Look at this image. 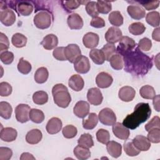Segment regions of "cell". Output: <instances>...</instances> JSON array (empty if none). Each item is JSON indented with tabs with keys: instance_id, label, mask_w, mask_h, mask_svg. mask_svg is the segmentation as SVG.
<instances>
[{
	"instance_id": "6da1fadb",
	"label": "cell",
	"mask_w": 160,
	"mask_h": 160,
	"mask_svg": "<svg viewBox=\"0 0 160 160\" xmlns=\"http://www.w3.org/2000/svg\"><path fill=\"white\" fill-rule=\"evenodd\" d=\"M122 56H123L124 69L128 72L143 76L152 68L151 58L140 51L138 48H135Z\"/></svg>"
},
{
	"instance_id": "7a4b0ae2",
	"label": "cell",
	"mask_w": 160,
	"mask_h": 160,
	"mask_svg": "<svg viewBox=\"0 0 160 160\" xmlns=\"http://www.w3.org/2000/svg\"><path fill=\"white\" fill-rule=\"evenodd\" d=\"M151 109L148 103L140 102L136 104L133 112L128 114L123 120L122 124L128 129H134L151 116Z\"/></svg>"
},
{
	"instance_id": "3957f363",
	"label": "cell",
	"mask_w": 160,
	"mask_h": 160,
	"mask_svg": "<svg viewBox=\"0 0 160 160\" xmlns=\"http://www.w3.org/2000/svg\"><path fill=\"white\" fill-rule=\"evenodd\" d=\"M52 94L54 103L59 107L66 108L71 101V97L66 86L57 84L52 89Z\"/></svg>"
},
{
	"instance_id": "277c9868",
	"label": "cell",
	"mask_w": 160,
	"mask_h": 160,
	"mask_svg": "<svg viewBox=\"0 0 160 160\" xmlns=\"http://www.w3.org/2000/svg\"><path fill=\"white\" fill-rule=\"evenodd\" d=\"M33 22L36 28L40 29H47L52 22L51 15L47 11H39L34 16Z\"/></svg>"
},
{
	"instance_id": "5b68a950",
	"label": "cell",
	"mask_w": 160,
	"mask_h": 160,
	"mask_svg": "<svg viewBox=\"0 0 160 160\" xmlns=\"http://www.w3.org/2000/svg\"><path fill=\"white\" fill-rule=\"evenodd\" d=\"M99 121L106 126H112L116 121V116L114 111L108 108L101 110L98 114Z\"/></svg>"
},
{
	"instance_id": "8992f818",
	"label": "cell",
	"mask_w": 160,
	"mask_h": 160,
	"mask_svg": "<svg viewBox=\"0 0 160 160\" xmlns=\"http://www.w3.org/2000/svg\"><path fill=\"white\" fill-rule=\"evenodd\" d=\"M119 44L118 46L116 51L122 56L126 52L130 51L134 49L136 46L134 40L128 36H122L119 41Z\"/></svg>"
},
{
	"instance_id": "52a82bcc",
	"label": "cell",
	"mask_w": 160,
	"mask_h": 160,
	"mask_svg": "<svg viewBox=\"0 0 160 160\" xmlns=\"http://www.w3.org/2000/svg\"><path fill=\"white\" fill-rule=\"evenodd\" d=\"M31 108L26 104H19L15 108V116L16 120L21 122L24 123L29 119V112Z\"/></svg>"
},
{
	"instance_id": "ba28073f",
	"label": "cell",
	"mask_w": 160,
	"mask_h": 160,
	"mask_svg": "<svg viewBox=\"0 0 160 160\" xmlns=\"http://www.w3.org/2000/svg\"><path fill=\"white\" fill-rule=\"evenodd\" d=\"M64 55L71 63H74L76 59L81 55V51L79 47L76 44H69L64 48Z\"/></svg>"
},
{
	"instance_id": "9c48e42d",
	"label": "cell",
	"mask_w": 160,
	"mask_h": 160,
	"mask_svg": "<svg viewBox=\"0 0 160 160\" xmlns=\"http://www.w3.org/2000/svg\"><path fill=\"white\" fill-rule=\"evenodd\" d=\"M90 62L86 56L81 55L74 62V68L78 73L86 74L90 70Z\"/></svg>"
},
{
	"instance_id": "30bf717a",
	"label": "cell",
	"mask_w": 160,
	"mask_h": 160,
	"mask_svg": "<svg viewBox=\"0 0 160 160\" xmlns=\"http://www.w3.org/2000/svg\"><path fill=\"white\" fill-rule=\"evenodd\" d=\"M16 21L15 12L9 8L1 9L0 12V21L5 26H12Z\"/></svg>"
},
{
	"instance_id": "8fae6325",
	"label": "cell",
	"mask_w": 160,
	"mask_h": 160,
	"mask_svg": "<svg viewBox=\"0 0 160 160\" xmlns=\"http://www.w3.org/2000/svg\"><path fill=\"white\" fill-rule=\"evenodd\" d=\"M87 99L90 104L98 106L100 105L103 100L101 91L97 88H90L87 93Z\"/></svg>"
},
{
	"instance_id": "7c38bea8",
	"label": "cell",
	"mask_w": 160,
	"mask_h": 160,
	"mask_svg": "<svg viewBox=\"0 0 160 160\" xmlns=\"http://www.w3.org/2000/svg\"><path fill=\"white\" fill-rule=\"evenodd\" d=\"M122 31L120 29L114 26L110 27L105 34V39L108 43L114 44L119 41L122 37Z\"/></svg>"
},
{
	"instance_id": "4fadbf2b",
	"label": "cell",
	"mask_w": 160,
	"mask_h": 160,
	"mask_svg": "<svg viewBox=\"0 0 160 160\" xmlns=\"http://www.w3.org/2000/svg\"><path fill=\"white\" fill-rule=\"evenodd\" d=\"M89 104L85 101H79L76 102L73 108L74 114L79 118H84L89 112Z\"/></svg>"
},
{
	"instance_id": "5bb4252c",
	"label": "cell",
	"mask_w": 160,
	"mask_h": 160,
	"mask_svg": "<svg viewBox=\"0 0 160 160\" xmlns=\"http://www.w3.org/2000/svg\"><path fill=\"white\" fill-rule=\"evenodd\" d=\"M112 132L118 138L122 140H126L130 135V131L121 122H115L112 125Z\"/></svg>"
},
{
	"instance_id": "9a60e30c",
	"label": "cell",
	"mask_w": 160,
	"mask_h": 160,
	"mask_svg": "<svg viewBox=\"0 0 160 160\" xmlns=\"http://www.w3.org/2000/svg\"><path fill=\"white\" fill-rule=\"evenodd\" d=\"M112 77L106 72H101L96 78V83L100 88H109L112 83Z\"/></svg>"
},
{
	"instance_id": "2e32d148",
	"label": "cell",
	"mask_w": 160,
	"mask_h": 160,
	"mask_svg": "<svg viewBox=\"0 0 160 160\" xmlns=\"http://www.w3.org/2000/svg\"><path fill=\"white\" fill-rule=\"evenodd\" d=\"M136 96V91L131 86H126L120 88L118 96L119 99L124 102H129L133 100Z\"/></svg>"
},
{
	"instance_id": "e0dca14e",
	"label": "cell",
	"mask_w": 160,
	"mask_h": 160,
	"mask_svg": "<svg viewBox=\"0 0 160 160\" xmlns=\"http://www.w3.org/2000/svg\"><path fill=\"white\" fill-rule=\"evenodd\" d=\"M99 36L92 32H89L82 38V42L84 46L89 49H94L99 43Z\"/></svg>"
},
{
	"instance_id": "ac0fdd59",
	"label": "cell",
	"mask_w": 160,
	"mask_h": 160,
	"mask_svg": "<svg viewBox=\"0 0 160 160\" xmlns=\"http://www.w3.org/2000/svg\"><path fill=\"white\" fill-rule=\"evenodd\" d=\"M62 121L58 118H52L47 122L46 129L49 134H55L58 133L62 128Z\"/></svg>"
},
{
	"instance_id": "d6986e66",
	"label": "cell",
	"mask_w": 160,
	"mask_h": 160,
	"mask_svg": "<svg viewBox=\"0 0 160 160\" xmlns=\"http://www.w3.org/2000/svg\"><path fill=\"white\" fill-rule=\"evenodd\" d=\"M132 142L134 146L140 151H146L149 150L151 147V142L148 138L142 135L136 136L133 139Z\"/></svg>"
},
{
	"instance_id": "ffe728a7",
	"label": "cell",
	"mask_w": 160,
	"mask_h": 160,
	"mask_svg": "<svg viewBox=\"0 0 160 160\" xmlns=\"http://www.w3.org/2000/svg\"><path fill=\"white\" fill-rule=\"evenodd\" d=\"M129 15L134 19L139 20L146 16L145 10L139 5H129L127 8Z\"/></svg>"
},
{
	"instance_id": "44dd1931",
	"label": "cell",
	"mask_w": 160,
	"mask_h": 160,
	"mask_svg": "<svg viewBox=\"0 0 160 160\" xmlns=\"http://www.w3.org/2000/svg\"><path fill=\"white\" fill-rule=\"evenodd\" d=\"M67 23L71 29H80L83 26V20L80 15L77 13L70 14L68 17Z\"/></svg>"
},
{
	"instance_id": "7402d4cb",
	"label": "cell",
	"mask_w": 160,
	"mask_h": 160,
	"mask_svg": "<svg viewBox=\"0 0 160 160\" xmlns=\"http://www.w3.org/2000/svg\"><path fill=\"white\" fill-rule=\"evenodd\" d=\"M17 131L11 127H7L2 129L0 132V138L5 142L14 141L17 138Z\"/></svg>"
},
{
	"instance_id": "603a6c76",
	"label": "cell",
	"mask_w": 160,
	"mask_h": 160,
	"mask_svg": "<svg viewBox=\"0 0 160 160\" xmlns=\"http://www.w3.org/2000/svg\"><path fill=\"white\" fill-rule=\"evenodd\" d=\"M68 85L72 90L75 91H80L84 88V82L80 75L74 74L69 78Z\"/></svg>"
},
{
	"instance_id": "cb8c5ba5",
	"label": "cell",
	"mask_w": 160,
	"mask_h": 160,
	"mask_svg": "<svg viewBox=\"0 0 160 160\" xmlns=\"http://www.w3.org/2000/svg\"><path fill=\"white\" fill-rule=\"evenodd\" d=\"M41 44L46 50H51L55 48L58 44V37L53 34H49L44 37L42 41L41 42Z\"/></svg>"
},
{
	"instance_id": "d4e9b609",
	"label": "cell",
	"mask_w": 160,
	"mask_h": 160,
	"mask_svg": "<svg viewBox=\"0 0 160 160\" xmlns=\"http://www.w3.org/2000/svg\"><path fill=\"white\" fill-rule=\"evenodd\" d=\"M106 149L109 154L115 158L119 157L122 153L121 145L114 141H111L107 142Z\"/></svg>"
},
{
	"instance_id": "484cf974",
	"label": "cell",
	"mask_w": 160,
	"mask_h": 160,
	"mask_svg": "<svg viewBox=\"0 0 160 160\" xmlns=\"http://www.w3.org/2000/svg\"><path fill=\"white\" fill-rule=\"evenodd\" d=\"M42 138L41 131L38 129H33L28 132L26 135V141L30 144H36L39 143Z\"/></svg>"
},
{
	"instance_id": "4316f807",
	"label": "cell",
	"mask_w": 160,
	"mask_h": 160,
	"mask_svg": "<svg viewBox=\"0 0 160 160\" xmlns=\"http://www.w3.org/2000/svg\"><path fill=\"white\" fill-rule=\"evenodd\" d=\"M16 9L19 15L28 16L32 12L33 6L28 1H20L17 5Z\"/></svg>"
},
{
	"instance_id": "83f0119b",
	"label": "cell",
	"mask_w": 160,
	"mask_h": 160,
	"mask_svg": "<svg viewBox=\"0 0 160 160\" xmlns=\"http://www.w3.org/2000/svg\"><path fill=\"white\" fill-rule=\"evenodd\" d=\"M98 122V118L96 113L91 112L89 114L88 118L86 119H83L82 121V127L85 129L91 130L94 129Z\"/></svg>"
},
{
	"instance_id": "f1b7e54d",
	"label": "cell",
	"mask_w": 160,
	"mask_h": 160,
	"mask_svg": "<svg viewBox=\"0 0 160 160\" xmlns=\"http://www.w3.org/2000/svg\"><path fill=\"white\" fill-rule=\"evenodd\" d=\"M49 72L46 68L41 67L38 68L34 74V80L38 84L44 83L48 79Z\"/></svg>"
},
{
	"instance_id": "f546056e",
	"label": "cell",
	"mask_w": 160,
	"mask_h": 160,
	"mask_svg": "<svg viewBox=\"0 0 160 160\" xmlns=\"http://www.w3.org/2000/svg\"><path fill=\"white\" fill-rule=\"evenodd\" d=\"M73 153L76 158L79 160H85L91 157V152L89 148L78 145L74 148Z\"/></svg>"
},
{
	"instance_id": "4dcf8cb0",
	"label": "cell",
	"mask_w": 160,
	"mask_h": 160,
	"mask_svg": "<svg viewBox=\"0 0 160 160\" xmlns=\"http://www.w3.org/2000/svg\"><path fill=\"white\" fill-rule=\"evenodd\" d=\"M89 57L91 60L96 64H102L106 59L101 49H92L89 52Z\"/></svg>"
},
{
	"instance_id": "1f68e13d",
	"label": "cell",
	"mask_w": 160,
	"mask_h": 160,
	"mask_svg": "<svg viewBox=\"0 0 160 160\" xmlns=\"http://www.w3.org/2000/svg\"><path fill=\"white\" fill-rule=\"evenodd\" d=\"M108 19L109 22L115 27L121 26L123 24V17L118 11L111 12L108 16Z\"/></svg>"
},
{
	"instance_id": "d6a6232c",
	"label": "cell",
	"mask_w": 160,
	"mask_h": 160,
	"mask_svg": "<svg viewBox=\"0 0 160 160\" xmlns=\"http://www.w3.org/2000/svg\"><path fill=\"white\" fill-rule=\"evenodd\" d=\"M11 42L16 48H21L26 46L27 43V38L22 34L17 32L12 35Z\"/></svg>"
},
{
	"instance_id": "836d02e7",
	"label": "cell",
	"mask_w": 160,
	"mask_h": 160,
	"mask_svg": "<svg viewBox=\"0 0 160 160\" xmlns=\"http://www.w3.org/2000/svg\"><path fill=\"white\" fill-rule=\"evenodd\" d=\"M12 108L11 104L6 101L0 102V116L5 119H9L12 114Z\"/></svg>"
},
{
	"instance_id": "e575fe53",
	"label": "cell",
	"mask_w": 160,
	"mask_h": 160,
	"mask_svg": "<svg viewBox=\"0 0 160 160\" xmlns=\"http://www.w3.org/2000/svg\"><path fill=\"white\" fill-rule=\"evenodd\" d=\"M140 96L146 99H152L156 96V91L153 87L150 85H145L139 90Z\"/></svg>"
},
{
	"instance_id": "d590c367",
	"label": "cell",
	"mask_w": 160,
	"mask_h": 160,
	"mask_svg": "<svg viewBox=\"0 0 160 160\" xmlns=\"http://www.w3.org/2000/svg\"><path fill=\"white\" fill-rule=\"evenodd\" d=\"M44 112L38 109H31L29 112V119L34 123L39 124L44 120Z\"/></svg>"
},
{
	"instance_id": "8d00e7d4",
	"label": "cell",
	"mask_w": 160,
	"mask_h": 160,
	"mask_svg": "<svg viewBox=\"0 0 160 160\" xmlns=\"http://www.w3.org/2000/svg\"><path fill=\"white\" fill-rule=\"evenodd\" d=\"M78 145L86 148H90L94 146L92 136L89 133L82 134L78 140Z\"/></svg>"
},
{
	"instance_id": "74e56055",
	"label": "cell",
	"mask_w": 160,
	"mask_h": 160,
	"mask_svg": "<svg viewBox=\"0 0 160 160\" xmlns=\"http://www.w3.org/2000/svg\"><path fill=\"white\" fill-rule=\"evenodd\" d=\"M111 66L115 70H121L124 66L122 56L119 54H114L109 60Z\"/></svg>"
},
{
	"instance_id": "f35d334b",
	"label": "cell",
	"mask_w": 160,
	"mask_h": 160,
	"mask_svg": "<svg viewBox=\"0 0 160 160\" xmlns=\"http://www.w3.org/2000/svg\"><path fill=\"white\" fill-rule=\"evenodd\" d=\"M33 102L38 105H42L48 101V95L44 91H38L35 92L32 95Z\"/></svg>"
},
{
	"instance_id": "ab89813d",
	"label": "cell",
	"mask_w": 160,
	"mask_h": 160,
	"mask_svg": "<svg viewBox=\"0 0 160 160\" xmlns=\"http://www.w3.org/2000/svg\"><path fill=\"white\" fill-rule=\"evenodd\" d=\"M146 22L152 27L159 26V13L158 11H151L146 15Z\"/></svg>"
},
{
	"instance_id": "60d3db41",
	"label": "cell",
	"mask_w": 160,
	"mask_h": 160,
	"mask_svg": "<svg viewBox=\"0 0 160 160\" xmlns=\"http://www.w3.org/2000/svg\"><path fill=\"white\" fill-rule=\"evenodd\" d=\"M128 29L131 34L135 36H138L144 32L146 30V27L142 22H136L131 24L129 26Z\"/></svg>"
},
{
	"instance_id": "b9f144b4",
	"label": "cell",
	"mask_w": 160,
	"mask_h": 160,
	"mask_svg": "<svg viewBox=\"0 0 160 160\" xmlns=\"http://www.w3.org/2000/svg\"><path fill=\"white\" fill-rule=\"evenodd\" d=\"M96 8L99 13L108 14L112 9V5L110 1L99 0L96 2Z\"/></svg>"
},
{
	"instance_id": "7bdbcfd3",
	"label": "cell",
	"mask_w": 160,
	"mask_h": 160,
	"mask_svg": "<svg viewBox=\"0 0 160 160\" xmlns=\"http://www.w3.org/2000/svg\"><path fill=\"white\" fill-rule=\"evenodd\" d=\"M101 50L104 53L106 60L108 61H109L111 58L116 52V48L115 45L111 43L106 44Z\"/></svg>"
},
{
	"instance_id": "ee69618b",
	"label": "cell",
	"mask_w": 160,
	"mask_h": 160,
	"mask_svg": "<svg viewBox=\"0 0 160 160\" xmlns=\"http://www.w3.org/2000/svg\"><path fill=\"white\" fill-rule=\"evenodd\" d=\"M19 72L23 74H28L31 71V64L29 62L25 60L23 58H20L17 66Z\"/></svg>"
},
{
	"instance_id": "f6af8a7d",
	"label": "cell",
	"mask_w": 160,
	"mask_h": 160,
	"mask_svg": "<svg viewBox=\"0 0 160 160\" xmlns=\"http://www.w3.org/2000/svg\"><path fill=\"white\" fill-rule=\"evenodd\" d=\"M96 139L98 142L106 144L110 139V134L108 130L99 129L96 132Z\"/></svg>"
},
{
	"instance_id": "bcb514c9",
	"label": "cell",
	"mask_w": 160,
	"mask_h": 160,
	"mask_svg": "<svg viewBox=\"0 0 160 160\" xmlns=\"http://www.w3.org/2000/svg\"><path fill=\"white\" fill-rule=\"evenodd\" d=\"M62 132L65 138L71 139L77 135L78 130L77 128L72 125H67L63 128Z\"/></svg>"
},
{
	"instance_id": "7dc6e473",
	"label": "cell",
	"mask_w": 160,
	"mask_h": 160,
	"mask_svg": "<svg viewBox=\"0 0 160 160\" xmlns=\"http://www.w3.org/2000/svg\"><path fill=\"white\" fill-rule=\"evenodd\" d=\"M124 150L129 156H136L140 153V151L138 149L132 142H126L124 144Z\"/></svg>"
},
{
	"instance_id": "c3c4849f",
	"label": "cell",
	"mask_w": 160,
	"mask_h": 160,
	"mask_svg": "<svg viewBox=\"0 0 160 160\" xmlns=\"http://www.w3.org/2000/svg\"><path fill=\"white\" fill-rule=\"evenodd\" d=\"M148 132L147 138L150 142L155 144L160 142V128H154Z\"/></svg>"
},
{
	"instance_id": "681fc988",
	"label": "cell",
	"mask_w": 160,
	"mask_h": 160,
	"mask_svg": "<svg viewBox=\"0 0 160 160\" xmlns=\"http://www.w3.org/2000/svg\"><path fill=\"white\" fill-rule=\"evenodd\" d=\"M86 11L87 13L91 17H97L99 12L96 8V2L95 1H88L86 4Z\"/></svg>"
},
{
	"instance_id": "f907efd6",
	"label": "cell",
	"mask_w": 160,
	"mask_h": 160,
	"mask_svg": "<svg viewBox=\"0 0 160 160\" xmlns=\"http://www.w3.org/2000/svg\"><path fill=\"white\" fill-rule=\"evenodd\" d=\"M62 3L63 4V7L68 12H72L73 10L77 9L80 6V4H81V1L76 0L65 1H62Z\"/></svg>"
},
{
	"instance_id": "816d5d0a",
	"label": "cell",
	"mask_w": 160,
	"mask_h": 160,
	"mask_svg": "<svg viewBox=\"0 0 160 160\" xmlns=\"http://www.w3.org/2000/svg\"><path fill=\"white\" fill-rule=\"evenodd\" d=\"M0 59L4 64H10L14 60V54L11 51H4L0 54Z\"/></svg>"
},
{
	"instance_id": "f5cc1de1",
	"label": "cell",
	"mask_w": 160,
	"mask_h": 160,
	"mask_svg": "<svg viewBox=\"0 0 160 160\" xmlns=\"http://www.w3.org/2000/svg\"><path fill=\"white\" fill-rule=\"evenodd\" d=\"M12 86L7 82H1L0 83V96L2 97L8 96L12 92Z\"/></svg>"
},
{
	"instance_id": "db71d44e",
	"label": "cell",
	"mask_w": 160,
	"mask_h": 160,
	"mask_svg": "<svg viewBox=\"0 0 160 160\" xmlns=\"http://www.w3.org/2000/svg\"><path fill=\"white\" fill-rule=\"evenodd\" d=\"M160 119L158 116H154L144 126L146 131H149L154 128H160Z\"/></svg>"
},
{
	"instance_id": "11a10c76",
	"label": "cell",
	"mask_w": 160,
	"mask_h": 160,
	"mask_svg": "<svg viewBox=\"0 0 160 160\" xmlns=\"http://www.w3.org/2000/svg\"><path fill=\"white\" fill-rule=\"evenodd\" d=\"M138 48L144 51H148L152 47V42L148 38H143L138 42Z\"/></svg>"
},
{
	"instance_id": "9f6ffc18",
	"label": "cell",
	"mask_w": 160,
	"mask_h": 160,
	"mask_svg": "<svg viewBox=\"0 0 160 160\" xmlns=\"http://www.w3.org/2000/svg\"><path fill=\"white\" fill-rule=\"evenodd\" d=\"M9 41L8 38L2 32L0 33V52H2L8 49Z\"/></svg>"
},
{
	"instance_id": "6f0895ef",
	"label": "cell",
	"mask_w": 160,
	"mask_h": 160,
	"mask_svg": "<svg viewBox=\"0 0 160 160\" xmlns=\"http://www.w3.org/2000/svg\"><path fill=\"white\" fill-rule=\"evenodd\" d=\"M64 47H58L56 48L53 52V57L58 61H66V58L64 55Z\"/></svg>"
},
{
	"instance_id": "680465c9",
	"label": "cell",
	"mask_w": 160,
	"mask_h": 160,
	"mask_svg": "<svg viewBox=\"0 0 160 160\" xmlns=\"http://www.w3.org/2000/svg\"><path fill=\"white\" fill-rule=\"evenodd\" d=\"M12 156V150L7 147L0 148V160H9Z\"/></svg>"
},
{
	"instance_id": "91938a15",
	"label": "cell",
	"mask_w": 160,
	"mask_h": 160,
	"mask_svg": "<svg viewBox=\"0 0 160 160\" xmlns=\"http://www.w3.org/2000/svg\"><path fill=\"white\" fill-rule=\"evenodd\" d=\"M159 1H139V2L143 6L146 10H153L159 7Z\"/></svg>"
},
{
	"instance_id": "94428289",
	"label": "cell",
	"mask_w": 160,
	"mask_h": 160,
	"mask_svg": "<svg viewBox=\"0 0 160 160\" xmlns=\"http://www.w3.org/2000/svg\"><path fill=\"white\" fill-rule=\"evenodd\" d=\"M90 25L95 28H102L105 26V21L102 18L97 16L92 18L91 21Z\"/></svg>"
},
{
	"instance_id": "6125c7cd",
	"label": "cell",
	"mask_w": 160,
	"mask_h": 160,
	"mask_svg": "<svg viewBox=\"0 0 160 160\" xmlns=\"http://www.w3.org/2000/svg\"><path fill=\"white\" fill-rule=\"evenodd\" d=\"M160 28L158 27L157 28L154 29L152 33V38L154 41H156L158 42L160 41Z\"/></svg>"
},
{
	"instance_id": "be15d7a7",
	"label": "cell",
	"mask_w": 160,
	"mask_h": 160,
	"mask_svg": "<svg viewBox=\"0 0 160 160\" xmlns=\"http://www.w3.org/2000/svg\"><path fill=\"white\" fill-rule=\"evenodd\" d=\"M159 100H160V96L159 95H156L154 96V98H153V106H154V108L155 109V110L158 112L159 111Z\"/></svg>"
},
{
	"instance_id": "e7e4bbea",
	"label": "cell",
	"mask_w": 160,
	"mask_h": 160,
	"mask_svg": "<svg viewBox=\"0 0 160 160\" xmlns=\"http://www.w3.org/2000/svg\"><path fill=\"white\" fill-rule=\"evenodd\" d=\"M20 159L21 160H26V159H28V160H31V159H33L34 160L35 159V158L31 154V153H29V152H23L21 157H20Z\"/></svg>"
}]
</instances>
